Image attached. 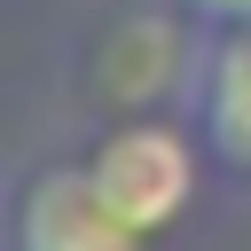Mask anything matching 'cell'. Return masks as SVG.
<instances>
[{"label": "cell", "mask_w": 251, "mask_h": 251, "mask_svg": "<svg viewBox=\"0 0 251 251\" xmlns=\"http://www.w3.org/2000/svg\"><path fill=\"white\" fill-rule=\"evenodd\" d=\"M86 173H94L102 204H110L133 235H165V227L188 220V204H196L204 141H196V126H173V118H118V126L94 133Z\"/></svg>", "instance_id": "cell-1"}, {"label": "cell", "mask_w": 251, "mask_h": 251, "mask_svg": "<svg viewBox=\"0 0 251 251\" xmlns=\"http://www.w3.org/2000/svg\"><path fill=\"white\" fill-rule=\"evenodd\" d=\"M173 8H188L204 31H220V24H251V0H173Z\"/></svg>", "instance_id": "cell-4"}, {"label": "cell", "mask_w": 251, "mask_h": 251, "mask_svg": "<svg viewBox=\"0 0 251 251\" xmlns=\"http://www.w3.org/2000/svg\"><path fill=\"white\" fill-rule=\"evenodd\" d=\"M8 251H149V235H133V227L102 204L86 157H78V165L55 157V165H39V173L16 188Z\"/></svg>", "instance_id": "cell-2"}, {"label": "cell", "mask_w": 251, "mask_h": 251, "mask_svg": "<svg viewBox=\"0 0 251 251\" xmlns=\"http://www.w3.org/2000/svg\"><path fill=\"white\" fill-rule=\"evenodd\" d=\"M188 126L220 173L251 180V24L204 31V47L188 63Z\"/></svg>", "instance_id": "cell-3"}]
</instances>
